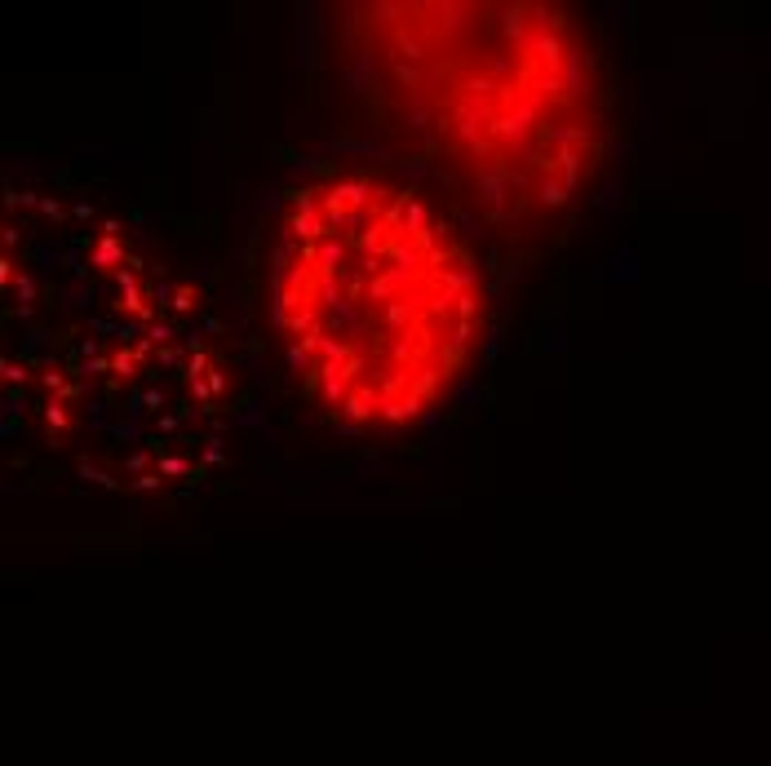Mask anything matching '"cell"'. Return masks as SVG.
I'll return each instance as SVG.
<instances>
[{
    "instance_id": "cell-1",
    "label": "cell",
    "mask_w": 771,
    "mask_h": 766,
    "mask_svg": "<svg viewBox=\"0 0 771 766\" xmlns=\"http://www.w3.org/2000/svg\"><path fill=\"white\" fill-rule=\"evenodd\" d=\"M9 434L89 488L200 483L227 430V359L195 284L107 209L5 204Z\"/></svg>"
},
{
    "instance_id": "cell-2",
    "label": "cell",
    "mask_w": 771,
    "mask_h": 766,
    "mask_svg": "<svg viewBox=\"0 0 771 766\" xmlns=\"http://www.w3.org/2000/svg\"><path fill=\"white\" fill-rule=\"evenodd\" d=\"M351 14V93L373 133L488 231H545L590 187L603 75L572 14L527 0H395Z\"/></svg>"
},
{
    "instance_id": "cell-3",
    "label": "cell",
    "mask_w": 771,
    "mask_h": 766,
    "mask_svg": "<svg viewBox=\"0 0 771 766\" xmlns=\"http://www.w3.org/2000/svg\"><path fill=\"white\" fill-rule=\"evenodd\" d=\"M271 319L297 386L351 430H403L448 399L488 332V284L448 204L390 169L284 195Z\"/></svg>"
}]
</instances>
